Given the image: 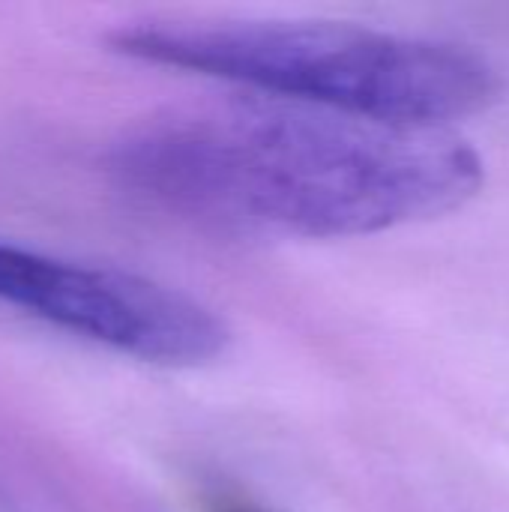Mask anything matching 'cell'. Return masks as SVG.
<instances>
[{
	"mask_svg": "<svg viewBox=\"0 0 509 512\" xmlns=\"http://www.w3.org/2000/svg\"><path fill=\"white\" fill-rule=\"evenodd\" d=\"M108 165L159 210L276 237H357L432 219L471 201L486 180L480 153L450 129L252 90L135 129Z\"/></svg>",
	"mask_w": 509,
	"mask_h": 512,
	"instance_id": "obj_1",
	"label": "cell"
},
{
	"mask_svg": "<svg viewBox=\"0 0 509 512\" xmlns=\"http://www.w3.org/2000/svg\"><path fill=\"white\" fill-rule=\"evenodd\" d=\"M108 45L243 90L396 126L447 129L486 111L498 69L477 51L342 21H144Z\"/></svg>",
	"mask_w": 509,
	"mask_h": 512,
	"instance_id": "obj_2",
	"label": "cell"
},
{
	"mask_svg": "<svg viewBox=\"0 0 509 512\" xmlns=\"http://www.w3.org/2000/svg\"><path fill=\"white\" fill-rule=\"evenodd\" d=\"M0 303L159 366H201L228 348L225 321L189 294L0 240Z\"/></svg>",
	"mask_w": 509,
	"mask_h": 512,
	"instance_id": "obj_3",
	"label": "cell"
},
{
	"mask_svg": "<svg viewBox=\"0 0 509 512\" xmlns=\"http://www.w3.org/2000/svg\"><path fill=\"white\" fill-rule=\"evenodd\" d=\"M204 510L207 512H267L261 510L258 504H249L243 498H231V495H213L204 501Z\"/></svg>",
	"mask_w": 509,
	"mask_h": 512,
	"instance_id": "obj_4",
	"label": "cell"
}]
</instances>
